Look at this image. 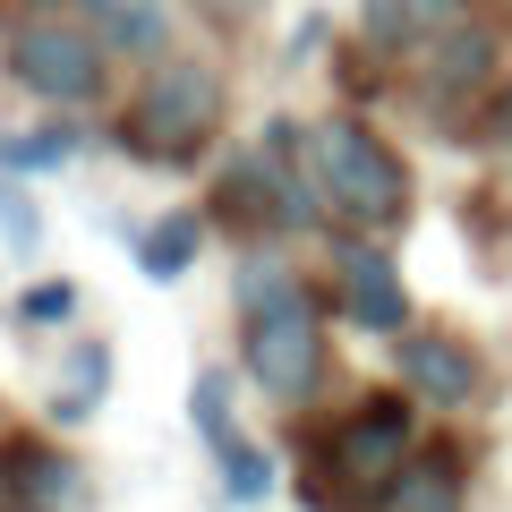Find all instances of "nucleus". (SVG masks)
Returning <instances> with one entry per match:
<instances>
[{
    "label": "nucleus",
    "mask_w": 512,
    "mask_h": 512,
    "mask_svg": "<svg viewBox=\"0 0 512 512\" xmlns=\"http://www.w3.org/2000/svg\"><path fill=\"white\" fill-rule=\"evenodd\" d=\"M214 470H222V495H231V504H256V495L274 487V461L256 453L248 436H231V444H222V453H214Z\"/></svg>",
    "instance_id": "obj_16"
},
{
    "label": "nucleus",
    "mask_w": 512,
    "mask_h": 512,
    "mask_svg": "<svg viewBox=\"0 0 512 512\" xmlns=\"http://www.w3.org/2000/svg\"><path fill=\"white\" fill-rule=\"evenodd\" d=\"M410 77H419V111H427V120L461 128L470 103H495V26H461V35L436 43Z\"/></svg>",
    "instance_id": "obj_7"
},
{
    "label": "nucleus",
    "mask_w": 512,
    "mask_h": 512,
    "mask_svg": "<svg viewBox=\"0 0 512 512\" xmlns=\"http://www.w3.org/2000/svg\"><path fill=\"white\" fill-rule=\"evenodd\" d=\"M333 308L359 333H410V282L384 239H342L333 248Z\"/></svg>",
    "instance_id": "obj_6"
},
{
    "label": "nucleus",
    "mask_w": 512,
    "mask_h": 512,
    "mask_svg": "<svg viewBox=\"0 0 512 512\" xmlns=\"http://www.w3.org/2000/svg\"><path fill=\"white\" fill-rule=\"evenodd\" d=\"M77 299H86V291H77V282H26V291H18V325H69V316H77Z\"/></svg>",
    "instance_id": "obj_17"
},
{
    "label": "nucleus",
    "mask_w": 512,
    "mask_h": 512,
    "mask_svg": "<svg viewBox=\"0 0 512 512\" xmlns=\"http://www.w3.org/2000/svg\"><path fill=\"white\" fill-rule=\"evenodd\" d=\"M77 26L103 43V60H128V69H163L171 60V0H77Z\"/></svg>",
    "instance_id": "obj_11"
},
{
    "label": "nucleus",
    "mask_w": 512,
    "mask_h": 512,
    "mask_svg": "<svg viewBox=\"0 0 512 512\" xmlns=\"http://www.w3.org/2000/svg\"><path fill=\"white\" fill-rule=\"evenodd\" d=\"M188 419H197V436L214 444V453L239 436V419H231V376H222V367H197V384H188Z\"/></svg>",
    "instance_id": "obj_15"
},
{
    "label": "nucleus",
    "mask_w": 512,
    "mask_h": 512,
    "mask_svg": "<svg viewBox=\"0 0 512 512\" xmlns=\"http://www.w3.org/2000/svg\"><path fill=\"white\" fill-rule=\"evenodd\" d=\"M0 231H9V248H35V239H43V214H35V205H26L18 197V180H0Z\"/></svg>",
    "instance_id": "obj_18"
},
{
    "label": "nucleus",
    "mask_w": 512,
    "mask_h": 512,
    "mask_svg": "<svg viewBox=\"0 0 512 512\" xmlns=\"http://www.w3.org/2000/svg\"><path fill=\"white\" fill-rule=\"evenodd\" d=\"M316 43H325V18H299V35H291V43H282V52H291V60H308V52H316Z\"/></svg>",
    "instance_id": "obj_21"
},
{
    "label": "nucleus",
    "mask_w": 512,
    "mask_h": 512,
    "mask_svg": "<svg viewBox=\"0 0 512 512\" xmlns=\"http://www.w3.org/2000/svg\"><path fill=\"white\" fill-rule=\"evenodd\" d=\"M197 248H205V214H163V222L137 231V265H146L154 282H180L188 265H197Z\"/></svg>",
    "instance_id": "obj_13"
},
{
    "label": "nucleus",
    "mask_w": 512,
    "mask_h": 512,
    "mask_svg": "<svg viewBox=\"0 0 512 512\" xmlns=\"http://www.w3.org/2000/svg\"><path fill=\"white\" fill-rule=\"evenodd\" d=\"M402 393L427 410H470L478 393H487V359H478V342H461L453 325L436 333H402Z\"/></svg>",
    "instance_id": "obj_9"
},
{
    "label": "nucleus",
    "mask_w": 512,
    "mask_h": 512,
    "mask_svg": "<svg viewBox=\"0 0 512 512\" xmlns=\"http://www.w3.org/2000/svg\"><path fill=\"white\" fill-rule=\"evenodd\" d=\"M308 163H316V188H325V214L342 231H402L410 222V163L393 154L384 128H367L359 111H333V120H308Z\"/></svg>",
    "instance_id": "obj_3"
},
{
    "label": "nucleus",
    "mask_w": 512,
    "mask_h": 512,
    "mask_svg": "<svg viewBox=\"0 0 512 512\" xmlns=\"http://www.w3.org/2000/svg\"><path fill=\"white\" fill-rule=\"evenodd\" d=\"M86 146L77 137V120H52V128H9L0 137V171L18 180V171H69V154Z\"/></svg>",
    "instance_id": "obj_14"
},
{
    "label": "nucleus",
    "mask_w": 512,
    "mask_h": 512,
    "mask_svg": "<svg viewBox=\"0 0 512 512\" xmlns=\"http://www.w3.org/2000/svg\"><path fill=\"white\" fill-rule=\"evenodd\" d=\"M487 137H495V146H512V77L495 86V103H487Z\"/></svg>",
    "instance_id": "obj_19"
},
{
    "label": "nucleus",
    "mask_w": 512,
    "mask_h": 512,
    "mask_svg": "<svg viewBox=\"0 0 512 512\" xmlns=\"http://www.w3.org/2000/svg\"><path fill=\"white\" fill-rule=\"evenodd\" d=\"M461 26H478V0H359V43L376 60H402V69H419Z\"/></svg>",
    "instance_id": "obj_8"
},
{
    "label": "nucleus",
    "mask_w": 512,
    "mask_h": 512,
    "mask_svg": "<svg viewBox=\"0 0 512 512\" xmlns=\"http://www.w3.org/2000/svg\"><path fill=\"white\" fill-rule=\"evenodd\" d=\"M367 512H470V461H461L453 444H419V461H410Z\"/></svg>",
    "instance_id": "obj_12"
},
{
    "label": "nucleus",
    "mask_w": 512,
    "mask_h": 512,
    "mask_svg": "<svg viewBox=\"0 0 512 512\" xmlns=\"http://www.w3.org/2000/svg\"><path fill=\"white\" fill-rule=\"evenodd\" d=\"M9 77H18L35 103H52V111H86V103H103L111 60L77 18H26L18 35H9Z\"/></svg>",
    "instance_id": "obj_5"
},
{
    "label": "nucleus",
    "mask_w": 512,
    "mask_h": 512,
    "mask_svg": "<svg viewBox=\"0 0 512 512\" xmlns=\"http://www.w3.org/2000/svg\"><path fill=\"white\" fill-rule=\"evenodd\" d=\"M222 111H231L222 69L171 52L163 69L137 77V94H128L120 120H111V137H120L128 163H146V171H197L205 154H214V137H222Z\"/></svg>",
    "instance_id": "obj_1"
},
{
    "label": "nucleus",
    "mask_w": 512,
    "mask_h": 512,
    "mask_svg": "<svg viewBox=\"0 0 512 512\" xmlns=\"http://www.w3.org/2000/svg\"><path fill=\"white\" fill-rule=\"evenodd\" d=\"M239 367H248V384L265 402H282V410L316 402V384H325V367H333V342H325V308H316L308 282L239 308Z\"/></svg>",
    "instance_id": "obj_4"
},
{
    "label": "nucleus",
    "mask_w": 512,
    "mask_h": 512,
    "mask_svg": "<svg viewBox=\"0 0 512 512\" xmlns=\"http://www.w3.org/2000/svg\"><path fill=\"white\" fill-rule=\"evenodd\" d=\"M419 444H427V436H419V402H410L402 384L359 393V402L316 436V453H308V495H316V512L376 504V495L419 461Z\"/></svg>",
    "instance_id": "obj_2"
},
{
    "label": "nucleus",
    "mask_w": 512,
    "mask_h": 512,
    "mask_svg": "<svg viewBox=\"0 0 512 512\" xmlns=\"http://www.w3.org/2000/svg\"><path fill=\"white\" fill-rule=\"evenodd\" d=\"M0 495H9L18 512H86L94 504V478H86V461H77L69 444L18 436L9 453H0Z\"/></svg>",
    "instance_id": "obj_10"
},
{
    "label": "nucleus",
    "mask_w": 512,
    "mask_h": 512,
    "mask_svg": "<svg viewBox=\"0 0 512 512\" xmlns=\"http://www.w3.org/2000/svg\"><path fill=\"white\" fill-rule=\"evenodd\" d=\"M197 9H205V18H214V26H239V18H256L265 0H197Z\"/></svg>",
    "instance_id": "obj_20"
}]
</instances>
